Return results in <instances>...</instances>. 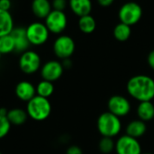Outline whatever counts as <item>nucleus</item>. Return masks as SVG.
I'll list each match as a JSON object with an SVG mask.
<instances>
[{"label":"nucleus","mask_w":154,"mask_h":154,"mask_svg":"<svg viewBox=\"0 0 154 154\" xmlns=\"http://www.w3.org/2000/svg\"><path fill=\"white\" fill-rule=\"evenodd\" d=\"M128 94L136 101L149 102L154 98V80L145 74L134 75L127 83Z\"/></svg>","instance_id":"nucleus-1"},{"label":"nucleus","mask_w":154,"mask_h":154,"mask_svg":"<svg viewBox=\"0 0 154 154\" xmlns=\"http://www.w3.org/2000/svg\"><path fill=\"white\" fill-rule=\"evenodd\" d=\"M26 111L28 114V117L32 120L43 122L50 116L52 105L48 99L36 95L26 103Z\"/></svg>","instance_id":"nucleus-2"},{"label":"nucleus","mask_w":154,"mask_h":154,"mask_svg":"<svg viewBox=\"0 0 154 154\" xmlns=\"http://www.w3.org/2000/svg\"><path fill=\"white\" fill-rule=\"evenodd\" d=\"M97 129L103 137L113 138L121 132L122 122L119 117L110 112H106L98 117Z\"/></svg>","instance_id":"nucleus-3"},{"label":"nucleus","mask_w":154,"mask_h":154,"mask_svg":"<svg viewBox=\"0 0 154 154\" xmlns=\"http://www.w3.org/2000/svg\"><path fill=\"white\" fill-rule=\"evenodd\" d=\"M18 66L25 74L31 75L38 72L42 67V60L40 55L33 51L27 50L20 54Z\"/></svg>","instance_id":"nucleus-4"},{"label":"nucleus","mask_w":154,"mask_h":154,"mask_svg":"<svg viewBox=\"0 0 154 154\" xmlns=\"http://www.w3.org/2000/svg\"><path fill=\"white\" fill-rule=\"evenodd\" d=\"M118 17L121 23L131 26L140 20L142 17V8L136 2H127L121 7Z\"/></svg>","instance_id":"nucleus-5"},{"label":"nucleus","mask_w":154,"mask_h":154,"mask_svg":"<svg viewBox=\"0 0 154 154\" xmlns=\"http://www.w3.org/2000/svg\"><path fill=\"white\" fill-rule=\"evenodd\" d=\"M26 35L31 45L39 46L45 44L49 38L50 32L45 23L34 22L26 28Z\"/></svg>","instance_id":"nucleus-6"},{"label":"nucleus","mask_w":154,"mask_h":154,"mask_svg":"<svg viewBox=\"0 0 154 154\" xmlns=\"http://www.w3.org/2000/svg\"><path fill=\"white\" fill-rule=\"evenodd\" d=\"M53 50L55 56L59 59H69L75 51L74 40L66 35H59L54 42Z\"/></svg>","instance_id":"nucleus-7"},{"label":"nucleus","mask_w":154,"mask_h":154,"mask_svg":"<svg viewBox=\"0 0 154 154\" xmlns=\"http://www.w3.org/2000/svg\"><path fill=\"white\" fill-rule=\"evenodd\" d=\"M67 17L64 12L52 10V12L45 19V24L49 32L54 35L62 34L67 27Z\"/></svg>","instance_id":"nucleus-8"},{"label":"nucleus","mask_w":154,"mask_h":154,"mask_svg":"<svg viewBox=\"0 0 154 154\" xmlns=\"http://www.w3.org/2000/svg\"><path fill=\"white\" fill-rule=\"evenodd\" d=\"M115 151L117 154H141V147L138 139L127 134L121 136L115 141Z\"/></svg>","instance_id":"nucleus-9"},{"label":"nucleus","mask_w":154,"mask_h":154,"mask_svg":"<svg viewBox=\"0 0 154 154\" xmlns=\"http://www.w3.org/2000/svg\"><path fill=\"white\" fill-rule=\"evenodd\" d=\"M63 73V63L56 60H51L44 63L40 69V74L43 80L54 83L61 78Z\"/></svg>","instance_id":"nucleus-10"},{"label":"nucleus","mask_w":154,"mask_h":154,"mask_svg":"<svg viewBox=\"0 0 154 154\" xmlns=\"http://www.w3.org/2000/svg\"><path fill=\"white\" fill-rule=\"evenodd\" d=\"M108 112L117 117H124L131 112V103L129 100L122 95H112L108 101Z\"/></svg>","instance_id":"nucleus-11"},{"label":"nucleus","mask_w":154,"mask_h":154,"mask_svg":"<svg viewBox=\"0 0 154 154\" xmlns=\"http://www.w3.org/2000/svg\"><path fill=\"white\" fill-rule=\"evenodd\" d=\"M15 94L20 101L27 103L36 96V87L31 82L24 80L16 85Z\"/></svg>","instance_id":"nucleus-12"},{"label":"nucleus","mask_w":154,"mask_h":154,"mask_svg":"<svg viewBox=\"0 0 154 154\" xmlns=\"http://www.w3.org/2000/svg\"><path fill=\"white\" fill-rule=\"evenodd\" d=\"M15 41L16 45V52L17 53H24L27 50H29V46L31 45L27 35H26V30L25 27H15L12 33L10 34Z\"/></svg>","instance_id":"nucleus-13"},{"label":"nucleus","mask_w":154,"mask_h":154,"mask_svg":"<svg viewBox=\"0 0 154 154\" xmlns=\"http://www.w3.org/2000/svg\"><path fill=\"white\" fill-rule=\"evenodd\" d=\"M68 4L72 12L77 17H82L91 15L93 9L91 0H69Z\"/></svg>","instance_id":"nucleus-14"},{"label":"nucleus","mask_w":154,"mask_h":154,"mask_svg":"<svg viewBox=\"0 0 154 154\" xmlns=\"http://www.w3.org/2000/svg\"><path fill=\"white\" fill-rule=\"evenodd\" d=\"M31 9L37 18L45 19L52 12L53 8L49 0H33L31 3Z\"/></svg>","instance_id":"nucleus-15"},{"label":"nucleus","mask_w":154,"mask_h":154,"mask_svg":"<svg viewBox=\"0 0 154 154\" xmlns=\"http://www.w3.org/2000/svg\"><path fill=\"white\" fill-rule=\"evenodd\" d=\"M14 28L15 24L11 13L0 9V37L10 35Z\"/></svg>","instance_id":"nucleus-16"},{"label":"nucleus","mask_w":154,"mask_h":154,"mask_svg":"<svg viewBox=\"0 0 154 154\" xmlns=\"http://www.w3.org/2000/svg\"><path fill=\"white\" fill-rule=\"evenodd\" d=\"M7 117L12 126H21L25 124L29 118L26 111L22 108H13L8 110Z\"/></svg>","instance_id":"nucleus-17"},{"label":"nucleus","mask_w":154,"mask_h":154,"mask_svg":"<svg viewBox=\"0 0 154 154\" xmlns=\"http://www.w3.org/2000/svg\"><path fill=\"white\" fill-rule=\"evenodd\" d=\"M146 131H147V125L145 122L140 119L131 121V122L128 123L126 127V134L135 139H139L140 137L144 135Z\"/></svg>","instance_id":"nucleus-18"},{"label":"nucleus","mask_w":154,"mask_h":154,"mask_svg":"<svg viewBox=\"0 0 154 154\" xmlns=\"http://www.w3.org/2000/svg\"><path fill=\"white\" fill-rule=\"evenodd\" d=\"M137 115L140 120L149 122L154 119V104L151 101L141 102L137 107Z\"/></svg>","instance_id":"nucleus-19"},{"label":"nucleus","mask_w":154,"mask_h":154,"mask_svg":"<svg viewBox=\"0 0 154 154\" xmlns=\"http://www.w3.org/2000/svg\"><path fill=\"white\" fill-rule=\"evenodd\" d=\"M78 27L84 34H92L96 29V21L91 15L79 17Z\"/></svg>","instance_id":"nucleus-20"},{"label":"nucleus","mask_w":154,"mask_h":154,"mask_svg":"<svg viewBox=\"0 0 154 154\" xmlns=\"http://www.w3.org/2000/svg\"><path fill=\"white\" fill-rule=\"evenodd\" d=\"M131 28L130 26L126 24L120 22L113 28V36L119 42L127 41L131 37Z\"/></svg>","instance_id":"nucleus-21"},{"label":"nucleus","mask_w":154,"mask_h":154,"mask_svg":"<svg viewBox=\"0 0 154 154\" xmlns=\"http://www.w3.org/2000/svg\"><path fill=\"white\" fill-rule=\"evenodd\" d=\"M35 87H36V95L46 99L51 97L54 92V84L45 80L40 81Z\"/></svg>","instance_id":"nucleus-22"},{"label":"nucleus","mask_w":154,"mask_h":154,"mask_svg":"<svg viewBox=\"0 0 154 154\" xmlns=\"http://www.w3.org/2000/svg\"><path fill=\"white\" fill-rule=\"evenodd\" d=\"M13 52H16L15 41L11 35L0 37V53L4 54H9Z\"/></svg>","instance_id":"nucleus-23"},{"label":"nucleus","mask_w":154,"mask_h":154,"mask_svg":"<svg viewBox=\"0 0 154 154\" xmlns=\"http://www.w3.org/2000/svg\"><path fill=\"white\" fill-rule=\"evenodd\" d=\"M98 148L103 154H109L113 149H115V142L112 138L103 137L99 141Z\"/></svg>","instance_id":"nucleus-24"},{"label":"nucleus","mask_w":154,"mask_h":154,"mask_svg":"<svg viewBox=\"0 0 154 154\" xmlns=\"http://www.w3.org/2000/svg\"><path fill=\"white\" fill-rule=\"evenodd\" d=\"M11 123L8 121V117L0 116V140L5 138L11 130Z\"/></svg>","instance_id":"nucleus-25"},{"label":"nucleus","mask_w":154,"mask_h":154,"mask_svg":"<svg viewBox=\"0 0 154 154\" xmlns=\"http://www.w3.org/2000/svg\"><path fill=\"white\" fill-rule=\"evenodd\" d=\"M51 3H52L53 10L63 11V12H64V9L66 8L67 5H69L67 0H53Z\"/></svg>","instance_id":"nucleus-26"},{"label":"nucleus","mask_w":154,"mask_h":154,"mask_svg":"<svg viewBox=\"0 0 154 154\" xmlns=\"http://www.w3.org/2000/svg\"><path fill=\"white\" fill-rule=\"evenodd\" d=\"M65 154H83V150L79 146L72 145L66 149Z\"/></svg>","instance_id":"nucleus-27"},{"label":"nucleus","mask_w":154,"mask_h":154,"mask_svg":"<svg viewBox=\"0 0 154 154\" xmlns=\"http://www.w3.org/2000/svg\"><path fill=\"white\" fill-rule=\"evenodd\" d=\"M12 7L11 0H0V9L4 11H9Z\"/></svg>","instance_id":"nucleus-28"},{"label":"nucleus","mask_w":154,"mask_h":154,"mask_svg":"<svg viewBox=\"0 0 154 154\" xmlns=\"http://www.w3.org/2000/svg\"><path fill=\"white\" fill-rule=\"evenodd\" d=\"M147 62H148V64L150 67V69H152L154 71V50L150 51L149 54H148Z\"/></svg>","instance_id":"nucleus-29"},{"label":"nucleus","mask_w":154,"mask_h":154,"mask_svg":"<svg viewBox=\"0 0 154 154\" xmlns=\"http://www.w3.org/2000/svg\"><path fill=\"white\" fill-rule=\"evenodd\" d=\"M97 2L103 8H109L113 4L114 0H97Z\"/></svg>","instance_id":"nucleus-30"},{"label":"nucleus","mask_w":154,"mask_h":154,"mask_svg":"<svg viewBox=\"0 0 154 154\" xmlns=\"http://www.w3.org/2000/svg\"><path fill=\"white\" fill-rule=\"evenodd\" d=\"M8 110L6 108H0V116H8Z\"/></svg>","instance_id":"nucleus-31"},{"label":"nucleus","mask_w":154,"mask_h":154,"mask_svg":"<svg viewBox=\"0 0 154 154\" xmlns=\"http://www.w3.org/2000/svg\"><path fill=\"white\" fill-rule=\"evenodd\" d=\"M141 154H153V153H149V152H145V153H141Z\"/></svg>","instance_id":"nucleus-32"},{"label":"nucleus","mask_w":154,"mask_h":154,"mask_svg":"<svg viewBox=\"0 0 154 154\" xmlns=\"http://www.w3.org/2000/svg\"><path fill=\"white\" fill-rule=\"evenodd\" d=\"M1 57H2V54L0 53V59H1Z\"/></svg>","instance_id":"nucleus-33"},{"label":"nucleus","mask_w":154,"mask_h":154,"mask_svg":"<svg viewBox=\"0 0 154 154\" xmlns=\"http://www.w3.org/2000/svg\"><path fill=\"white\" fill-rule=\"evenodd\" d=\"M0 154H3V153H2V152H1V151H0Z\"/></svg>","instance_id":"nucleus-34"}]
</instances>
